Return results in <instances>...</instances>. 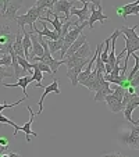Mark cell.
Segmentation results:
<instances>
[{"mask_svg":"<svg viewBox=\"0 0 139 157\" xmlns=\"http://www.w3.org/2000/svg\"><path fill=\"white\" fill-rule=\"evenodd\" d=\"M114 92L111 88H110V82H107L106 79H102L100 81V88H99V90L96 92L95 95V101H102L106 99L107 95H111V93Z\"/></svg>","mask_w":139,"mask_h":157,"instance_id":"5bb4252c","label":"cell"},{"mask_svg":"<svg viewBox=\"0 0 139 157\" xmlns=\"http://www.w3.org/2000/svg\"><path fill=\"white\" fill-rule=\"evenodd\" d=\"M32 77H33V79H35V86L36 88H43L42 86V83H41V81L43 79V72L41 71V70H38V68H33V72H32Z\"/></svg>","mask_w":139,"mask_h":157,"instance_id":"4316f807","label":"cell"},{"mask_svg":"<svg viewBox=\"0 0 139 157\" xmlns=\"http://www.w3.org/2000/svg\"><path fill=\"white\" fill-rule=\"evenodd\" d=\"M32 68H38V70H41L42 72H48V74H52V75H53V71H52V68L49 67L48 64H44V63L33 61V63H32Z\"/></svg>","mask_w":139,"mask_h":157,"instance_id":"484cf974","label":"cell"},{"mask_svg":"<svg viewBox=\"0 0 139 157\" xmlns=\"http://www.w3.org/2000/svg\"><path fill=\"white\" fill-rule=\"evenodd\" d=\"M131 86H132V88H135V89L139 86V72L132 78V81H131Z\"/></svg>","mask_w":139,"mask_h":157,"instance_id":"e575fe53","label":"cell"},{"mask_svg":"<svg viewBox=\"0 0 139 157\" xmlns=\"http://www.w3.org/2000/svg\"><path fill=\"white\" fill-rule=\"evenodd\" d=\"M121 142L132 150H139V124L132 125L128 132L122 133Z\"/></svg>","mask_w":139,"mask_h":157,"instance_id":"277c9868","label":"cell"},{"mask_svg":"<svg viewBox=\"0 0 139 157\" xmlns=\"http://www.w3.org/2000/svg\"><path fill=\"white\" fill-rule=\"evenodd\" d=\"M89 61H91V59H83L82 61H81L79 64H77L75 67L68 68L67 77L71 79V85L72 86H78V85H79V82H78V77H79V74L83 71V67L89 64Z\"/></svg>","mask_w":139,"mask_h":157,"instance_id":"8992f818","label":"cell"},{"mask_svg":"<svg viewBox=\"0 0 139 157\" xmlns=\"http://www.w3.org/2000/svg\"><path fill=\"white\" fill-rule=\"evenodd\" d=\"M75 57H78V59H92V52H91V46H89L88 42H85V43L81 46L79 49H78V52H75L74 53Z\"/></svg>","mask_w":139,"mask_h":157,"instance_id":"44dd1931","label":"cell"},{"mask_svg":"<svg viewBox=\"0 0 139 157\" xmlns=\"http://www.w3.org/2000/svg\"><path fill=\"white\" fill-rule=\"evenodd\" d=\"M136 6H139V0H135L132 3H128V4H124L122 7H118V9H117V14H118L120 17H122L124 20H127L128 15H131L132 10L135 9Z\"/></svg>","mask_w":139,"mask_h":157,"instance_id":"ac0fdd59","label":"cell"},{"mask_svg":"<svg viewBox=\"0 0 139 157\" xmlns=\"http://www.w3.org/2000/svg\"><path fill=\"white\" fill-rule=\"evenodd\" d=\"M42 25H43V29L42 31H39L38 28H36V25L33 24L32 27V31H35V33L36 35H41V36H44V38H48V39H50V40H57V39H60V35L56 32V31H50L48 27H46V24H44L43 21H42Z\"/></svg>","mask_w":139,"mask_h":157,"instance_id":"9a60e30c","label":"cell"},{"mask_svg":"<svg viewBox=\"0 0 139 157\" xmlns=\"http://www.w3.org/2000/svg\"><path fill=\"white\" fill-rule=\"evenodd\" d=\"M7 68H9V67H3V65H0V81H3L4 78L14 77V72L7 71Z\"/></svg>","mask_w":139,"mask_h":157,"instance_id":"f546056e","label":"cell"},{"mask_svg":"<svg viewBox=\"0 0 139 157\" xmlns=\"http://www.w3.org/2000/svg\"><path fill=\"white\" fill-rule=\"evenodd\" d=\"M89 14H91L89 13V3H83L82 9H74V7L71 9V15H77L79 24H82L86 20H89V17H91Z\"/></svg>","mask_w":139,"mask_h":157,"instance_id":"2e32d148","label":"cell"},{"mask_svg":"<svg viewBox=\"0 0 139 157\" xmlns=\"http://www.w3.org/2000/svg\"><path fill=\"white\" fill-rule=\"evenodd\" d=\"M131 14H135V15H138V14H139V6H136L135 9L132 10V13H131Z\"/></svg>","mask_w":139,"mask_h":157,"instance_id":"f35d334b","label":"cell"},{"mask_svg":"<svg viewBox=\"0 0 139 157\" xmlns=\"http://www.w3.org/2000/svg\"><path fill=\"white\" fill-rule=\"evenodd\" d=\"M136 28H138V24L133 25L132 28L122 27L121 29H120V32H121V35H122V36L128 38L129 40L135 42V43H139V36H138V33H136Z\"/></svg>","mask_w":139,"mask_h":157,"instance_id":"d6986e66","label":"cell"},{"mask_svg":"<svg viewBox=\"0 0 139 157\" xmlns=\"http://www.w3.org/2000/svg\"><path fill=\"white\" fill-rule=\"evenodd\" d=\"M136 107H139V96L136 95V93H133L132 98H131V100L127 103V106H125L124 109V117L125 120H127L129 124L135 125V124H139V120L138 121H135V120L132 118V111L136 109Z\"/></svg>","mask_w":139,"mask_h":157,"instance_id":"52a82bcc","label":"cell"},{"mask_svg":"<svg viewBox=\"0 0 139 157\" xmlns=\"http://www.w3.org/2000/svg\"><path fill=\"white\" fill-rule=\"evenodd\" d=\"M86 25H89V22H86V21H85V22L79 24L78 27H74L72 29L68 31V33L64 36V44H63V49L60 50V60H64L67 50H68L70 48H71V44L74 43V42L77 40L78 38H79V35L82 33L83 28H85Z\"/></svg>","mask_w":139,"mask_h":157,"instance_id":"7a4b0ae2","label":"cell"},{"mask_svg":"<svg viewBox=\"0 0 139 157\" xmlns=\"http://www.w3.org/2000/svg\"><path fill=\"white\" fill-rule=\"evenodd\" d=\"M102 157H127V156H124L121 153H107V154H103Z\"/></svg>","mask_w":139,"mask_h":157,"instance_id":"d590c367","label":"cell"},{"mask_svg":"<svg viewBox=\"0 0 139 157\" xmlns=\"http://www.w3.org/2000/svg\"><path fill=\"white\" fill-rule=\"evenodd\" d=\"M49 44V50H50L52 54H56V52H60L63 49V44H64V38H60L57 40H48Z\"/></svg>","mask_w":139,"mask_h":157,"instance_id":"603a6c76","label":"cell"},{"mask_svg":"<svg viewBox=\"0 0 139 157\" xmlns=\"http://www.w3.org/2000/svg\"><path fill=\"white\" fill-rule=\"evenodd\" d=\"M43 11H46V10H43V9H41V7H38L36 4H33L32 7H29V9H28V11L25 13V14L18 15L15 21H17L18 27L22 28V31H24L25 29V25L32 27L33 24H36V21L42 17V13H43Z\"/></svg>","mask_w":139,"mask_h":157,"instance_id":"6da1fadb","label":"cell"},{"mask_svg":"<svg viewBox=\"0 0 139 157\" xmlns=\"http://www.w3.org/2000/svg\"><path fill=\"white\" fill-rule=\"evenodd\" d=\"M25 4H24V0H10V4L7 7L6 13H4L3 17L9 21H15L17 20V11L20 9H22Z\"/></svg>","mask_w":139,"mask_h":157,"instance_id":"ba28073f","label":"cell"},{"mask_svg":"<svg viewBox=\"0 0 139 157\" xmlns=\"http://www.w3.org/2000/svg\"><path fill=\"white\" fill-rule=\"evenodd\" d=\"M49 93H57V95H60V93H61V90H60V88H59V81H57V79H53V82H52L50 85H48L46 88H44V92L42 93L41 100L38 101V104H39V111H38L36 114H42V111H43V101H44V98H46Z\"/></svg>","mask_w":139,"mask_h":157,"instance_id":"9c48e42d","label":"cell"},{"mask_svg":"<svg viewBox=\"0 0 139 157\" xmlns=\"http://www.w3.org/2000/svg\"><path fill=\"white\" fill-rule=\"evenodd\" d=\"M104 101H106L107 107H109V110L111 111V113H120V111H124V106H122V101L118 100V99L115 98L114 95H107L106 99H104Z\"/></svg>","mask_w":139,"mask_h":157,"instance_id":"7c38bea8","label":"cell"},{"mask_svg":"<svg viewBox=\"0 0 139 157\" xmlns=\"http://www.w3.org/2000/svg\"><path fill=\"white\" fill-rule=\"evenodd\" d=\"M6 151H7V149L4 147V146H2V145H0V156H2V154H4V153H6Z\"/></svg>","mask_w":139,"mask_h":157,"instance_id":"74e56055","label":"cell"},{"mask_svg":"<svg viewBox=\"0 0 139 157\" xmlns=\"http://www.w3.org/2000/svg\"><path fill=\"white\" fill-rule=\"evenodd\" d=\"M18 63H20V65L22 67V70L24 71H27L28 74H32L33 70H32V63L28 61L25 57H18Z\"/></svg>","mask_w":139,"mask_h":157,"instance_id":"d4e9b609","label":"cell"},{"mask_svg":"<svg viewBox=\"0 0 139 157\" xmlns=\"http://www.w3.org/2000/svg\"><path fill=\"white\" fill-rule=\"evenodd\" d=\"M132 56H133V60H135V65H133V68H132V71H131V74L127 77L128 81H132V78L139 72V56H138V54H135V53H133Z\"/></svg>","mask_w":139,"mask_h":157,"instance_id":"83f0119b","label":"cell"},{"mask_svg":"<svg viewBox=\"0 0 139 157\" xmlns=\"http://www.w3.org/2000/svg\"><path fill=\"white\" fill-rule=\"evenodd\" d=\"M27 110L29 111L31 118H29V121L25 122L24 125H20V131H22V132L27 135V142H31V136H32V135H33V136H38V133H36V132H32V129H31V125H32L33 120H35L36 113H33V111H32V107H31V106H28Z\"/></svg>","mask_w":139,"mask_h":157,"instance_id":"8fae6325","label":"cell"},{"mask_svg":"<svg viewBox=\"0 0 139 157\" xmlns=\"http://www.w3.org/2000/svg\"><path fill=\"white\" fill-rule=\"evenodd\" d=\"M9 156H10V157H21V154L17 153V151H10Z\"/></svg>","mask_w":139,"mask_h":157,"instance_id":"8d00e7d4","label":"cell"},{"mask_svg":"<svg viewBox=\"0 0 139 157\" xmlns=\"http://www.w3.org/2000/svg\"><path fill=\"white\" fill-rule=\"evenodd\" d=\"M33 2H35V3H36V2H38V0H33Z\"/></svg>","mask_w":139,"mask_h":157,"instance_id":"60d3db41","label":"cell"},{"mask_svg":"<svg viewBox=\"0 0 139 157\" xmlns=\"http://www.w3.org/2000/svg\"><path fill=\"white\" fill-rule=\"evenodd\" d=\"M33 77L32 75H25V77H21L20 79L17 81L15 83H4V86L6 88H22V92H24V96L28 99V93H27V86H28V83H31V82H33Z\"/></svg>","mask_w":139,"mask_h":157,"instance_id":"4fadbf2b","label":"cell"},{"mask_svg":"<svg viewBox=\"0 0 139 157\" xmlns=\"http://www.w3.org/2000/svg\"><path fill=\"white\" fill-rule=\"evenodd\" d=\"M86 42V35H83V33H81L79 35V38L77 39V40L74 42V43L71 44V48L68 49L67 50V53H65V56L67 57H70V56H72V54L75 53V52H78V49L81 48V46H82L83 43H85Z\"/></svg>","mask_w":139,"mask_h":157,"instance_id":"ffe728a7","label":"cell"},{"mask_svg":"<svg viewBox=\"0 0 139 157\" xmlns=\"http://www.w3.org/2000/svg\"><path fill=\"white\" fill-rule=\"evenodd\" d=\"M107 20V15L103 14V9H98L96 6H92L91 9V17H89V28H93V24H95L96 21H99L100 24H103L104 21Z\"/></svg>","mask_w":139,"mask_h":157,"instance_id":"30bf717a","label":"cell"},{"mask_svg":"<svg viewBox=\"0 0 139 157\" xmlns=\"http://www.w3.org/2000/svg\"><path fill=\"white\" fill-rule=\"evenodd\" d=\"M77 2H83V3H92L93 6L98 7V9H103V7H102V0H77Z\"/></svg>","mask_w":139,"mask_h":157,"instance_id":"d6a6232c","label":"cell"},{"mask_svg":"<svg viewBox=\"0 0 139 157\" xmlns=\"http://www.w3.org/2000/svg\"><path fill=\"white\" fill-rule=\"evenodd\" d=\"M0 145L4 146V147L9 150V146H10V139L6 136H0Z\"/></svg>","mask_w":139,"mask_h":157,"instance_id":"836d02e7","label":"cell"},{"mask_svg":"<svg viewBox=\"0 0 139 157\" xmlns=\"http://www.w3.org/2000/svg\"><path fill=\"white\" fill-rule=\"evenodd\" d=\"M9 4H10V0H0V15H2V17L4 15Z\"/></svg>","mask_w":139,"mask_h":157,"instance_id":"1f68e13d","label":"cell"},{"mask_svg":"<svg viewBox=\"0 0 139 157\" xmlns=\"http://www.w3.org/2000/svg\"><path fill=\"white\" fill-rule=\"evenodd\" d=\"M2 157H10L9 154H2Z\"/></svg>","mask_w":139,"mask_h":157,"instance_id":"ab89813d","label":"cell"},{"mask_svg":"<svg viewBox=\"0 0 139 157\" xmlns=\"http://www.w3.org/2000/svg\"><path fill=\"white\" fill-rule=\"evenodd\" d=\"M15 42L14 35L11 33L7 25H0V52L9 54L13 50V44Z\"/></svg>","mask_w":139,"mask_h":157,"instance_id":"3957f363","label":"cell"},{"mask_svg":"<svg viewBox=\"0 0 139 157\" xmlns=\"http://www.w3.org/2000/svg\"><path fill=\"white\" fill-rule=\"evenodd\" d=\"M27 100V98H22V99H20L18 101H15V103H13V104H7V103H2L0 104V114H2V111H3L4 109H13V107H15V106H18L20 103H22V101H25Z\"/></svg>","mask_w":139,"mask_h":157,"instance_id":"f1b7e54d","label":"cell"},{"mask_svg":"<svg viewBox=\"0 0 139 157\" xmlns=\"http://www.w3.org/2000/svg\"><path fill=\"white\" fill-rule=\"evenodd\" d=\"M22 35H24V39H22V46H24V52H25V57L29 56L31 48H32V39H31V32H27V31H22Z\"/></svg>","mask_w":139,"mask_h":157,"instance_id":"7402d4cb","label":"cell"},{"mask_svg":"<svg viewBox=\"0 0 139 157\" xmlns=\"http://www.w3.org/2000/svg\"><path fill=\"white\" fill-rule=\"evenodd\" d=\"M0 157H2V156H0Z\"/></svg>","mask_w":139,"mask_h":157,"instance_id":"b9f144b4","label":"cell"},{"mask_svg":"<svg viewBox=\"0 0 139 157\" xmlns=\"http://www.w3.org/2000/svg\"><path fill=\"white\" fill-rule=\"evenodd\" d=\"M22 39H24V35L21 33V29L17 32L15 35V42L13 44V48H14V52L18 57H25V52H24V46H22ZM27 59V57H25Z\"/></svg>","mask_w":139,"mask_h":157,"instance_id":"e0dca14e","label":"cell"},{"mask_svg":"<svg viewBox=\"0 0 139 157\" xmlns=\"http://www.w3.org/2000/svg\"><path fill=\"white\" fill-rule=\"evenodd\" d=\"M0 65H3V67H10V65H13L11 54H6L4 57H2V59H0Z\"/></svg>","mask_w":139,"mask_h":157,"instance_id":"4dcf8cb0","label":"cell"},{"mask_svg":"<svg viewBox=\"0 0 139 157\" xmlns=\"http://www.w3.org/2000/svg\"><path fill=\"white\" fill-rule=\"evenodd\" d=\"M110 40H111V38H107L106 40H104V48H103V52H102L100 54V59L102 61L106 64V63H109V52H110Z\"/></svg>","mask_w":139,"mask_h":157,"instance_id":"cb8c5ba5","label":"cell"},{"mask_svg":"<svg viewBox=\"0 0 139 157\" xmlns=\"http://www.w3.org/2000/svg\"><path fill=\"white\" fill-rule=\"evenodd\" d=\"M75 2H71V0H59L53 7V13L59 15V13H63L64 14V20L70 21V17H71V9L74 7Z\"/></svg>","mask_w":139,"mask_h":157,"instance_id":"5b68a950","label":"cell"}]
</instances>
